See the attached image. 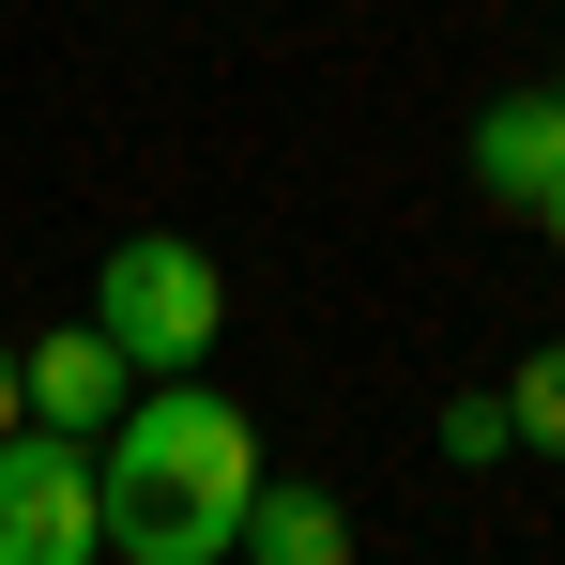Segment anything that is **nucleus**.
<instances>
[{"label": "nucleus", "instance_id": "1", "mask_svg": "<svg viewBox=\"0 0 565 565\" xmlns=\"http://www.w3.org/2000/svg\"><path fill=\"white\" fill-rule=\"evenodd\" d=\"M93 504H107V565H230L260 504V413L214 397L199 367L138 382L93 444Z\"/></svg>", "mask_w": 565, "mask_h": 565}, {"label": "nucleus", "instance_id": "2", "mask_svg": "<svg viewBox=\"0 0 565 565\" xmlns=\"http://www.w3.org/2000/svg\"><path fill=\"white\" fill-rule=\"evenodd\" d=\"M214 321H230L214 245H184V230H122V245H107V276H93V337H107L138 382L214 367Z\"/></svg>", "mask_w": 565, "mask_h": 565}, {"label": "nucleus", "instance_id": "3", "mask_svg": "<svg viewBox=\"0 0 565 565\" xmlns=\"http://www.w3.org/2000/svg\"><path fill=\"white\" fill-rule=\"evenodd\" d=\"M0 565H107L93 444H62V428H0Z\"/></svg>", "mask_w": 565, "mask_h": 565}, {"label": "nucleus", "instance_id": "4", "mask_svg": "<svg viewBox=\"0 0 565 565\" xmlns=\"http://www.w3.org/2000/svg\"><path fill=\"white\" fill-rule=\"evenodd\" d=\"M15 382H31V428H62V444H107V413L138 397V367L107 352L93 321H62V337H31V352H15Z\"/></svg>", "mask_w": 565, "mask_h": 565}, {"label": "nucleus", "instance_id": "5", "mask_svg": "<svg viewBox=\"0 0 565 565\" xmlns=\"http://www.w3.org/2000/svg\"><path fill=\"white\" fill-rule=\"evenodd\" d=\"M551 184H565V107L551 93H489V107H473V199L535 214Z\"/></svg>", "mask_w": 565, "mask_h": 565}, {"label": "nucleus", "instance_id": "6", "mask_svg": "<svg viewBox=\"0 0 565 565\" xmlns=\"http://www.w3.org/2000/svg\"><path fill=\"white\" fill-rule=\"evenodd\" d=\"M230 565H352V504H337V489H276V473H260V504H245Z\"/></svg>", "mask_w": 565, "mask_h": 565}, {"label": "nucleus", "instance_id": "7", "mask_svg": "<svg viewBox=\"0 0 565 565\" xmlns=\"http://www.w3.org/2000/svg\"><path fill=\"white\" fill-rule=\"evenodd\" d=\"M504 428H520V459H565V337H551V352H520V382H504Z\"/></svg>", "mask_w": 565, "mask_h": 565}, {"label": "nucleus", "instance_id": "8", "mask_svg": "<svg viewBox=\"0 0 565 565\" xmlns=\"http://www.w3.org/2000/svg\"><path fill=\"white\" fill-rule=\"evenodd\" d=\"M444 459H459V473L520 459V428H504V382H473V397H444Z\"/></svg>", "mask_w": 565, "mask_h": 565}, {"label": "nucleus", "instance_id": "9", "mask_svg": "<svg viewBox=\"0 0 565 565\" xmlns=\"http://www.w3.org/2000/svg\"><path fill=\"white\" fill-rule=\"evenodd\" d=\"M0 428H31V382H15V352H0Z\"/></svg>", "mask_w": 565, "mask_h": 565}, {"label": "nucleus", "instance_id": "10", "mask_svg": "<svg viewBox=\"0 0 565 565\" xmlns=\"http://www.w3.org/2000/svg\"><path fill=\"white\" fill-rule=\"evenodd\" d=\"M535 230H551V245H565V184H551V199H535Z\"/></svg>", "mask_w": 565, "mask_h": 565}, {"label": "nucleus", "instance_id": "11", "mask_svg": "<svg viewBox=\"0 0 565 565\" xmlns=\"http://www.w3.org/2000/svg\"><path fill=\"white\" fill-rule=\"evenodd\" d=\"M535 93H551V107H565V62H551V77H535Z\"/></svg>", "mask_w": 565, "mask_h": 565}]
</instances>
